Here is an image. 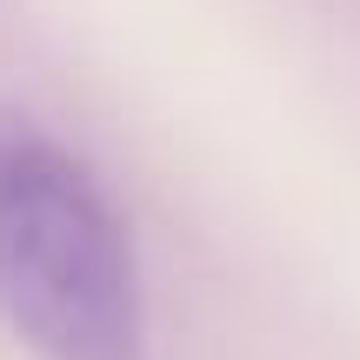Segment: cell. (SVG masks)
Segmentation results:
<instances>
[{
  "label": "cell",
  "instance_id": "obj_1",
  "mask_svg": "<svg viewBox=\"0 0 360 360\" xmlns=\"http://www.w3.org/2000/svg\"><path fill=\"white\" fill-rule=\"evenodd\" d=\"M0 321L34 360H147L141 260L94 167L0 114Z\"/></svg>",
  "mask_w": 360,
  "mask_h": 360
}]
</instances>
